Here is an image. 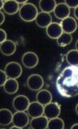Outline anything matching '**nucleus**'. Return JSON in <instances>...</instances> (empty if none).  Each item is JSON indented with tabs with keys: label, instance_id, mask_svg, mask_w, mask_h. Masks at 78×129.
Segmentation results:
<instances>
[{
	"label": "nucleus",
	"instance_id": "nucleus-10",
	"mask_svg": "<svg viewBox=\"0 0 78 129\" xmlns=\"http://www.w3.org/2000/svg\"><path fill=\"white\" fill-rule=\"evenodd\" d=\"M61 25L62 27L63 33H69V34L74 33L77 29V23L76 20L73 18H70V17L62 20Z\"/></svg>",
	"mask_w": 78,
	"mask_h": 129
},
{
	"label": "nucleus",
	"instance_id": "nucleus-8",
	"mask_svg": "<svg viewBox=\"0 0 78 129\" xmlns=\"http://www.w3.org/2000/svg\"><path fill=\"white\" fill-rule=\"evenodd\" d=\"M22 61L23 65L27 68H33L38 63V57L36 53L28 52L22 55Z\"/></svg>",
	"mask_w": 78,
	"mask_h": 129
},
{
	"label": "nucleus",
	"instance_id": "nucleus-26",
	"mask_svg": "<svg viewBox=\"0 0 78 129\" xmlns=\"http://www.w3.org/2000/svg\"><path fill=\"white\" fill-rule=\"evenodd\" d=\"M7 41V33L3 29H0V44Z\"/></svg>",
	"mask_w": 78,
	"mask_h": 129
},
{
	"label": "nucleus",
	"instance_id": "nucleus-31",
	"mask_svg": "<svg viewBox=\"0 0 78 129\" xmlns=\"http://www.w3.org/2000/svg\"><path fill=\"white\" fill-rule=\"evenodd\" d=\"M72 129H78V124H75L74 125H72L71 127Z\"/></svg>",
	"mask_w": 78,
	"mask_h": 129
},
{
	"label": "nucleus",
	"instance_id": "nucleus-19",
	"mask_svg": "<svg viewBox=\"0 0 78 129\" xmlns=\"http://www.w3.org/2000/svg\"><path fill=\"white\" fill-rule=\"evenodd\" d=\"M4 90L9 94L15 93L18 90V82L14 78H9L4 84Z\"/></svg>",
	"mask_w": 78,
	"mask_h": 129
},
{
	"label": "nucleus",
	"instance_id": "nucleus-32",
	"mask_svg": "<svg viewBox=\"0 0 78 129\" xmlns=\"http://www.w3.org/2000/svg\"><path fill=\"white\" fill-rule=\"evenodd\" d=\"M10 129H20V127H17V126H15V125H14V126H12L11 127Z\"/></svg>",
	"mask_w": 78,
	"mask_h": 129
},
{
	"label": "nucleus",
	"instance_id": "nucleus-20",
	"mask_svg": "<svg viewBox=\"0 0 78 129\" xmlns=\"http://www.w3.org/2000/svg\"><path fill=\"white\" fill-rule=\"evenodd\" d=\"M56 1L55 0H41L39 2V7H40L42 12L45 13H50L54 11L56 7Z\"/></svg>",
	"mask_w": 78,
	"mask_h": 129
},
{
	"label": "nucleus",
	"instance_id": "nucleus-6",
	"mask_svg": "<svg viewBox=\"0 0 78 129\" xmlns=\"http://www.w3.org/2000/svg\"><path fill=\"white\" fill-rule=\"evenodd\" d=\"M30 102V100L25 95H18L13 100V107L17 111L24 112L27 110Z\"/></svg>",
	"mask_w": 78,
	"mask_h": 129
},
{
	"label": "nucleus",
	"instance_id": "nucleus-3",
	"mask_svg": "<svg viewBox=\"0 0 78 129\" xmlns=\"http://www.w3.org/2000/svg\"><path fill=\"white\" fill-rule=\"evenodd\" d=\"M5 72L9 78L17 79L22 73V68L21 65L17 62H10L7 64L5 67Z\"/></svg>",
	"mask_w": 78,
	"mask_h": 129
},
{
	"label": "nucleus",
	"instance_id": "nucleus-30",
	"mask_svg": "<svg viewBox=\"0 0 78 129\" xmlns=\"http://www.w3.org/2000/svg\"><path fill=\"white\" fill-rule=\"evenodd\" d=\"M3 7H4V1H0V9H3Z\"/></svg>",
	"mask_w": 78,
	"mask_h": 129
},
{
	"label": "nucleus",
	"instance_id": "nucleus-12",
	"mask_svg": "<svg viewBox=\"0 0 78 129\" xmlns=\"http://www.w3.org/2000/svg\"><path fill=\"white\" fill-rule=\"evenodd\" d=\"M28 114L32 117L41 116L44 114V105L38 102H31L27 109Z\"/></svg>",
	"mask_w": 78,
	"mask_h": 129
},
{
	"label": "nucleus",
	"instance_id": "nucleus-13",
	"mask_svg": "<svg viewBox=\"0 0 78 129\" xmlns=\"http://www.w3.org/2000/svg\"><path fill=\"white\" fill-rule=\"evenodd\" d=\"M48 123L49 120L47 117L46 116H41L37 117H33L30 123V127L33 129H45L47 128Z\"/></svg>",
	"mask_w": 78,
	"mask_h": 129
},
{
	"label": "nucleus",
	"instance_id": "nucleus-21",
	"mask_svg": "<svg viewBox=\"0 0 78 129\" xmlns=\"http://www.w3.org/2000/svg\"><path fill=\"white\" fill-rule=\"evenodd\" d=\"M72 41V34L69 33H63L57 39V42L58 44V45L61 47H65Z\"/></svg>",
	"mask_w": 78,
	"mask_h": 129
},
{
	"label": "nucleus",
	"instance_id": "nucleus-9",
	"mask_svg": "<svg viewBox=\"0 0 78 129\" xmlns=\"http://www.w3.org/2000/svg\"><path fill=\"white\" fill-rule=\"evenodd\" d=\"M47 36L51 39H57L63 33L61 25L57 22H52L46 28Z\"/></svg>",
	"mask_w": 78,
	"mask_h": 129
},
{
	"label": "nucleus",
	"instance_id": "nucleus-11",
	"mask_svg": "<svg viewBox=\"0 0 78 129\" xmlns=\"http://www.w3.org/2000/svg\"><path fill=\"white\" fill-rule=\"evenodd\" d=\"M53 12L57 18L64 20L69 17L70 8L65 3H59L56 6Z\"/></svg>",
	"mask_w": 78,
	"mask_h": 129
},
{
	"label": "nucleus",
	"instance_id": "nucleus-29",
	"mask_svg": "<svg viewBox=\"0 0 78 129\" xmlns=\"http://www.w3.org/2000/svg\"><path fill=\"white\" fill-rule=\"evenodd\" d=\"M74 15H75V18L78 20V7L75 8L74 10Z\"/></svg>",
	"mask_w": 78,
	"mask_h": 129
},
{
	"label": "nucleus",
	"instance_id": "nucleus-1",
	"mask_svg": "<svg viewBox=\"0 0 78 129\" xmlns=\"http://www.w3.org/2000/svg\"><path fill=\"white\" fill-rule=\"evenodd\" d=\"M56 87L64 98H73L78 95V66L65 67L57 78Z\"/></svg>",
	"mask_w": 78,
	"mask_h": 129
},
{
	"label": "nucleus",
	"instance_id": "nucleus-15",
	"mask_svg": "<svg viewBox=\"0 0 78 129\" xmlns=\"http://www.w3.org/2000/svg\"><path fill=\"white\" fill-rule=\"evenodd\" d=\"M0 51L5 55H11L16 51V44L10 40H7L0 44Z\"/></svg>",
	"mask_w": 78,
	"mask_h": 129
},
{
	"label": "nucleus",
	"instance_id": "nucleus-22",
	"mask_svg": "<svg viewBox=\"0 0 78 129\" xmlns=\"http://www.w3.org/2000/svg\"><path fill=\"white\" fill-rule=\"evenodd\" d=\"M66 60L70 66H78V51L70 50L66 55Z\"/></svg>",
	"mask_w": 78,
	"mask_h": 129
},
{
	"label": "nucleus",
	"instance_id": "nucleus-27",
	"mask_svg": "<svg viewBox=\"0 0 78 129\" xmlns=\"http://www.w3.org/2000/svg\"><path fill=\"white\" fill-rule=\"evenodd\" d=\"M5 21V16H4V14L2 12H0V25H2V24H3V22Z\"/></svg>",
	"mask_w": 78,
	"mask_h": 129
},
{
	"label": "nucleus",
	"instance_id": "nucleus-18",
	"mask_svg": "<svg viewBox=\"0 0 78 129\" xmlns=\"http://www.w3.org/2000/svg\"><path fill=\"white\" fill-rule=\"evenodd\" d=\"M37 102L46 105L52 102V93L47 89H42L37 93Z\"/></svg>",
	"mask_w": 78,
	"mask_h": 129
},
{
	"label": "nucleus",
	"instance_id": "nucleus-2",
	"mask_svg": "<svg viewBox=\"0 0 78 129\" xmlns=\"http://www.w3.org/2000/svg\"><path fill=\"white\" fill-rule=\"evenodd\" d=\"M37 14V8L32 3H27L22 5L19 10V16L24 21H33L36 19Z\"/></svg>",
	"mask_w": 78,
	"mask_h": 129
},
{
	"label": "nucleus",
	"instance_id": "nucleus-25",
	"mask_svg": "<svg viewBox=\"0 0 78 129\" xmlns=\"http://www.w3.org/2000/svg\"><path fill=\"white\" fill-rule=\"evenodd\" d=\"M65 3L69 8H76L78 7V0H65Z\"/></svg>",
	"mask_w": 78,
	"mask_h": 129
},
{
	"label": "nucleus",
	"instance_id": "nucleus-4",
	"mask_svg": "<svg viewBox=\"0 0 78 129\" xmlns=\"http://www.w3.org/2000/svg\"><path fill=\"white\" fill-rule=\"evenodd\" d=\"M44 86V80L41 75L34 74L31 75L27 79V86L33 91L40 90Z\"/></svg>",
	"mask_w": 78,
	"mask_h": 129
},
{
	"label": "nucleus",
	"instance_id": "nucleus-23",
	"mask_svg": "<svg viewBox=\"0 0 78 129\" xmlns=\"http://www.w3.org/2000/svg\"><path fill=\"white\" fill-rule=\"evenodd\" d=\"M65 127V124L62 119L59 118V117H56V118L50 119L48 123L47 128L49 129H63Z\"/></svg>",
	"mask_w": 78,
	"mask_h": 129
},
{
	"label": "nucleus",
	"instance_id": "nucleus-16",
	"mask_svg": "<svg viewBox=\"0 0 78 129\" xmlns=\"http://www.w3.org/2000/svg\"><path fill=\"white\" fill-rule=\"evenodd\" d=\"M20 10L19 4L14 0H9V1H4V7L3 10L5 13L9 15L15 14Z\"/></svg>",
	"mask_w": 78,
	"mask_h": 129
},
{
	"label": "nucleus",
	"instance_id": "nucleus-34",
	"mask_svg": "<svg viewBox=\"0 0 78 129\" xmlns=\"http://www.w3.org/2000/svg\"><path fill=\"white\" fill-rule=\"evenodd\" d=\"M76 113L77 115H78V103H77V105H76Z\"/></svg>",
	"mask_w": 78,
	"mask_h": 129
},
{
	"label": "nucleus",
	"instance_id": "nucleus-33",
	"mask_svg": "<svg viewBox=\"0 0 78 129\" xmlns=\"http://www.w3.org/2000/svg\"><path fill=\"white\" fill-rule=\"evenodd\" d=\"M76 50H77V51H78V40L76 41Z\"/></svg>",
	"mask_w": 78,
	"mask_h": 129
},
{
	"label": "nucleus",
	"instance_id": "nucleus-14",
	"mask_svg": "<svg viewBox=\"0 0 78 129\" xmlns=\"http://www.w3.org/2000/svg\"><path fill=\"white\" fill-rule=\"evenodd\" d=\"M36 24L41 28H47L52 23V17L49 13L40 12L38 13L35 19Z\"/></svg>",
	"mask_w": 78,
	"mask_h": 129
},
{
	"label": "nucleus",
	"instance_id": "nucleus-24",
	"mask_svg": "<svg viewBox=\"0 0 78 129\" xmlns=\"http://www.w3.org/2000/svg\"><path fill=\"white\" fill-rule=\"evenodd\" d=\"M7 75L6 74L5 71H2L0 70V86H4V84L6 83L8 79H7Z\"/></svg>",
	"mask_w": 78,
	"mask_h": 129
},
{
	"label": "nucleus",
	"instance_id": "nucleus-17",
	"mask_svg": "<svg viewBox=\"0 0 78 129\" xmlns=\"http://www.w3.org/2000/svg\"><path fill=\"white\" fill-rule=\"evenodd\" d=\"M14 115L7 109H0V124L3 126H7L13 121Z\"/></svg>",
	"mask_w": 78,
	"mask_h": 129
},
{
	"label": "nucleus",
	"instance_id": "nucleus-5",
	"mask_svg": "<svg viewBox=\"0 0 78 129\" xmlns=\"http://www.w3.org/2000/svg\"><path fill=\"white\" fill-rule=\"evenodd\" d=\"M61 113L60 105L57 102H50L44 107V115L48 119H53L58 117Z\"/></svg>",
	"mask_w": 78,
	"mask_h": 129
},
{
	"label": "nucleus",
	"instance_id": "nucleus-7",
	"mask_svg": "<svg viewBox=\"0 0 78 129\" xmlns=\"http://www.w3.org/2000/svg\"><path fill=\"white\" fill-rule=\"evenodd\" d=\"M30 122V119L28 115L25 113V112H21V111H17V113L14 114L13 116V121L12 123L14 125L20 127L21 129L26 127Z\"/></svg>",
	"mask_w": 78,
	"mask_h": 129
},
{
	"label": "nucleus",
	"instance_id": "nucleus-28",
	"mask_svg": "<svg viewBox=\"0 0 78 129\" xmlns=\"http://www.w3.org/2000/svg\"><path fill=\"white\" fill-rule=\"evenodd\" d=\"M16 2L18 3V4H26V3H27L26 2H27V0H16Z\"/></svg>",
	"mask_w": 78,
	"mask_h": 129
}]
</instances>
